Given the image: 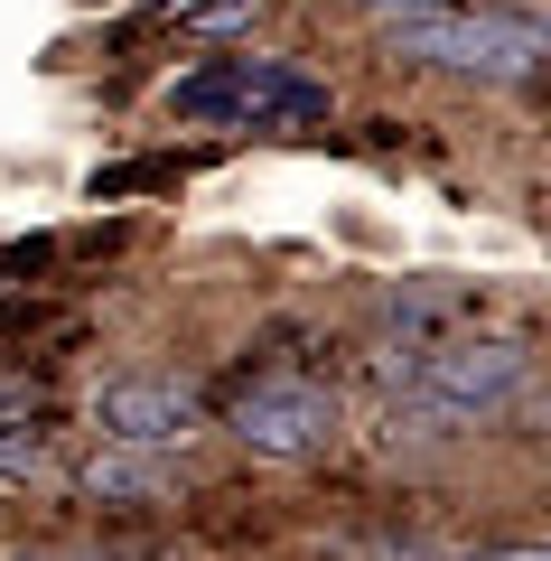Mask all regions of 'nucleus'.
<instances>
[{
	"mask_svg": "<svg viewBox=\"0 0 551 561\" xmlns=\"http://www.w3.org/2000/svg\"><path fill=\"white\" fill-rule=\"evenodd\" d=\"M532 383V356L514 337H458L439 356L412 365V393L393 402V440H449V431H486L495 412H514Z\"/></svg>",
	"mask_w": 551,
	"mask_h": 561,
	"instance_id": "obj_1",
	"label": "nucleus"
},
{
	"mask_svg": "<svg viewBox=\"0 0 551 561\" xmlns=\"http://www.w3.org/2000/svg\"><path fill=\"white\" fill-rule=\"evenodd\" d=\"M169 113L177 122H243V131H309V122H328V84L299 76V66H272V57H216L206 76L169 84Z\"/></svg>",
	"mask_w": 551,
	"mask_h": 561,
	"instance_id": "obj_2",
	"label": "nucleus"
},
{
	"mask_svg": "<svg viewBox=\"0 0 551 561\" xmlns=\"http://www.w3.org/2000/svg\"><path fill=\"white\" fill-rule=\"evenodd\" d=\"M542 20L532 10H421V20H393V57H421V66H449V76H532L542 66Z\"/></svg>",
	"mask_w": 551,
	"mask_h": 561,
	"instance_id": "obj_3",
	"label": "nucleus"
},
{
	"mask_svg": "<svg viewBox=\"0 0 551 561\" xmlns=\"http://www.w3.org/2000/svg\"><path fill=\"white\" fill-rule=\"evenodd\" d=\"M234 440L262 459H318L336 440V393L309 375H262L234 393Z\"/></svg>",
	"mask_w": 551,
	"mask_h": 561,
	"instance_id": "obj_4",
	"label": "nucleus"
},
{
	"mask_svg": "<svg viewBox=\"0 0 551 561\" xmlns=\"http://www.w3.org/2000/svg\"><path fill=\"white\" fill-rule=\"evenodd\" d=\"M197 421H206V402L187 393L177 375H113L94 393V431L113 449H177Z\"/></svg>",
	"mask_w": 551,
	"mask_h": 561,
	"instance_id": "obj_5",
	"label": "nucleus"
},
{
	"mask_svg": "<svg viewBox=\"0 0 551 561\" xmlns=\"http://www.w3.org/2000/svg\"><path fill=\"white\" fill-rule=\"evenodd\" d=\"M84 486H94L103 505H122V496H169L177 478H169L159 459H140V449H103V459L84 468Z\"/></svg>",
	"mask_w": 551,
	"mask_h": 561,
	"instance_id": "obj_6",
	"label": "nucleus"
},
{
	"mask_svg": "<svg viewBox=\"0 0 551 561\" xmlns=\"http://www.w3.org/2000/svg\"><path fill=\"white\" fill-rule=\"evenodd\" d=\"M0 478H47V431L0 421Z\"/></svg>",
	"mask_w": 551,
	"mask_h": 561,
	"instance_id": "obj_7",
	"label": "nucleus"
},
{
	"mask_svg": "<svg viewBox=\"0 0 551 561\" xmlns=\"http://www.w3.org/2000/svg\"><path fill=\"white\" fill-rule=\"evenodd\" d=\"M253 20H262V0H197V10H187L197 38H234V28H253Z\"/></svg>",
	"mask_w": 551,
	"mask_h": 561,
	"instance_id": "obj_8",
	"label": "nucleus"
},
{
	"mask_svg": "<svg viewBox=\"0 0 551 561\" xmlns=\"http://www.w3.org/2000/svg\"><path fill=\"white\" fill-rule=\"evenodd\" d=\"M383 20H421V10H449V0H375Z\"/></svg>",
	"mask_w": 551,
	"mask_h": 561,
	"instance_id": "obj_9",
	"label": "nucleus"
},
{
	"mask_svg": "<svg viewBox=\"0 0 551 561\" xmlns=\"http://www.w3.org/2000/svg\"><path fill=\"white\" fill-rule=\"evenodd\" d=\"M187 10H197V0H150V20H187Z\"/></svg>",
	"mask_w": 551,
	"mask_h": 561,
	"instance_id": "obj_10",
	"label": "nucleus"
},
{
	"mask_svg": "<svg viewBox=\"0 0 551 561\" xmlns=\"http://www.w3.org/2000/svg\"><path fill=\"white\" fill-rule=\"evenodd\" d=\"M10 561H94V552H47V542H38V552H10Z\"/></svg>",
	"mask_w": 551,
	"mask_h": 561,
	"instance_id": "obj_11",
	"label": "nucleus"
},
{
	"mask_svg": "<svg viewBox=\"0 0 551 561\" xmlns=\"http://www.w3.org/2000/svg\"><path fill=\"white\" fill-rule=\"evenodd\" d=\"M477 561H551V552H532V542H524V552H477Z\"/></svg>",
	"mask_w": 551,
	"mask_h": 561,
	"instance_id": "obj_12",
	"label": "nucleus"
}]
</instances>
